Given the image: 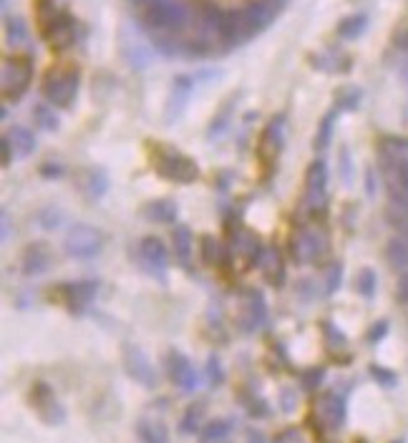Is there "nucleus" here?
<instances>
[{
  "instance_id": "obj_23",
  "label": "nucleus",
  "mask_w": 408,
  "mask_h": 443,
  "mask_svg": "<svg viewBox=\"0 0 408 443\" xmlns=\"http://www.w3.org/2000/svg\"><path fill=\"white\" fill-rule=\"evenodd\" d=\"M136 433L144 443H169L167 426L156 418H141L136 423Z\"/></svg>"
},
{
  "instance_id": "obj_12",
  "label": "nucleus",
  "mask_w": 408,
  "mask_h": 443,
  "mask_svg": "<svg viewBox=\"0 0 408 443\" xmlns=\"http://www.w3.org/2000/svg\"><path fill=\"white\" fill-rule=\"evenodd\" d=\"M167 368H169V378L177 383L179 391L185 393H194L199 388V373L194 370V365L190 362V358L179 350H169L167 355Z\"/></svg>"
},
{
  "instance_id": "obj_37",
  "label": "nucleus",
  "mask_w": 408,
  "mask_h": 443,
  "mask_svg": "<svg viewBox=\"0 0 408 443\" xmlns=\"http://www.w3.org/2000/svg\"><path fill=\"white\" fill-rule=\"evenodd\" d=\"M33 116H35V121H38L40 129H46V131H58V116L53 114V109L48 104L35 106Z\"/></svg>"
},
{
  "instance_id": "obj_43",
  "label": "nucleus",
  "mask_w": 408,
  "mask_h": 443,
  "mask_svg": "<svg viewBox=\"0 0 408 443\" xmlns=\"http://www.w3.org/2000/svg\"><path fill=\"white\" fill-rule=\"evenodd\" d=\"M322 375H325V370H322V368H317V370H308V373L303 375L305 388H308V391H315V388L320 386Z\"/></svg>"
},
{
  "instance_id": "obj_13",
  "label": "nucleus",
  "mask_w": 408,
  "mask_h": 443,
  "mask_svg": "<svg viewBox=\"0 0 408 443\" xmlns=\"http://www.w3.org/2000/svg\"><path fill=\"white\" fill-rule=\"evenodd\" d=\"M325 252V242H322V235L317 230H310L305 227L295 235L293 240V257L298 259L300 265H310L315 259H320V254Z\"/></svg>"
},
{
  "instance_id": "obj_42",
  "label": "nucleus",
  "mask_w": 408,
  "mask_h": 443,
  "mask_svg": "<svg viewBox=\"0 0 408 443\" xmlns=\"http://www.w3.org/2000/svg\"><path fill=\"white\" fill-rule=\"evenodd\" d=\"M385 333H388V322H385V320L375 322L373 328L368 330V343H371V345H375V343H380V340L385 338Z\"/></svg>"
},
{
  "instance_id": "obj_29",
  "label": "nucleus",
  "mask_w": 408,
  "mask_h": 443,
  "mask_svg": "<svg viewBox=\"0 0 408 443\" xmlns=\"http://www.w3.org/2000/svg\"><path fill=\"white\" fill-rule=\"evenodd\" d=\"M224 247L222 242L214 240L212 235L202 237V259H204V265H219V262H224Z\"/></svg>"
},
{
  "instance_id": "obj_40",
  "label": "nucleus",
  "mask_w": 408,
  "mask_h": 443,
  "mask_svg": "<svg viewBox=\"0 0 408 443\" xmlns=\"http://www.w3.org/2000/svg\"><path fill=\"white\" fill-rule=\"evenodd\" d=\"M207 375H209V380H212V386H222L224 383V370L214 355L207 360Z\"/></svg>"
},
{
  "instance_id": "obj_36",
  "label": "nucleus",
  "mask_w": 408,
  "mask_h": 443,
  "mask_svg": "<svg viewBox=\"0 0 408 443\" xmlns=\"http://www.w3.org/2000/svg\"><path fill=\"white\" fill-rule=\"evenodd\" d=\"M86 187L91 196H101L109 189V179H106V174L101 172V169H91V172L86 174Z\"/></svg>"
},
{
  "instance_id": "obj_27",
  "label": "nucleus",
  "mask_w": 408,
  "mask_h": 443,
  "mask_svg": "<svg viewBox=\"0 0 408 443\" xmlns=\"http://www.w3.org/2000/svg\"><path fill=\"white\" fill-rule=\"evenodd\" d=\"M368 28V18L366 16H348V18H343L340 20V25H338V35L343 40H356L358 35H363V30Z\"/></svg>"
},
{
  "instance_id": "obj_17",
  "label": "nucleus",
  "mask_w": 408,
  "mask_h": 443,
  "mask_svg": "<svg viewBox=\"0 0 408 443\" xmlns=\"http://www.w3.org/2000/svg\"><path fill=\"white\" fill-rule=\"evenodd\" d=\"M43 38L48 40V46L56 48V51H64V48L74 46L76 40V18H71L69 13H58V18L53 20V25L46 30Z\"/></svg>"
},
{
  "instance_id": "obj_24",
  "label": "nucleus",
  "mask_w": 408,
  "mask_h": 443,
  "mask_svg": "<svg viewBox=\"0 0 408 443\" xmlns=\"http://www.w3.org/2000/svg\"><path fill=\"white\" fill-rule=\"evenodd\" d=\"M385 257H388L393 270L408 272V240L406 237H401V235L393 237V240L388 242V247H385Z\"/></svg>"
},
{
  "instance_id": "obj_48",
  "label": "nucleus",
  "mask_w": 408,
  "mask_h": 443,
  "mask_svg": "<svg viewBox=\"0 0 408 443\" xmlns=\"http://www.w3.org/2000/svg\"><path fill=\"white\" fill-rule=\"evenodd\" d=\"M11 161H13V144L6 136L3 138V167H11Z\"/></svg>"
},
{
  "instance_id": "obj_1",
  "label": "nucleus",
  "mask_w": 408,
  "mask_h": 443,
  "mask_svg": "<svg viewBox=\"0 0 408 443\" xmlns=\"http://www.w3.org/2000/svg\"><path fill=\"white\" fill-rule=\"evenodd\" d=\"M277 11H280V0H257L240 11L222 13V43L240 46L252 35L262 33L275 20Z\"/></svg>"
},
{
  "instance_id": "obj_22",
  "label": "nucleus",
  "mask_w": 408,
  "mask_h": 443,
  "mask_svg": "<svg viewBox=\"0 0 408 443\" xmlns=\"http://www.w3.org/2000/svg\"><path fill=\"white\" fill-rule=\"evenodd\" d=\"M317 415L322 418V423L328 428H340L345 423V401L335 393L325 396L317 406Z\"/></svg>"
},
{
  "instance_id": "obj_41",
  "label": "nucleus",
  "mask_w": 408,
  "mask_h": 443,
  "mask_svg": "<svg viewBox=\"0 0 408 443\" xmlns=\"http://www.w3.org/2000/svg\"><path fill=\"white\" fill-rule=\"evenodd\" d=\"M280 408L285 410V413H293L295 408H298V393L295 391H290V388H285V391H282V396H280Z\"/></svg>"
},
{
  "instance_id": "obj_15",
  "label": "nucleus",
  "mask_w": 408,
  "mask_h": 443,
  "mask_svg": "<svg viewBox=\"0 0 408 443\" xmlns=\"http://www.w3.org/2000/svg\"><path fill=\"white\" fill-rule=\"evenodd\" d=\"M192 91H194V76H177V78H174L172 93H169V104H167V109H164L167 124H174V121L182 116V111L187 109V101H190Z\"/></svg>"
},
{
  "instance_id": "obj_25",
  "label": "nucleus",
  "mask_w": 408,
  "mask_h": 443,
  "mask_svg": "<svg viewBox=\"0 0 408 443\" xmlns=\"http://www.w3.org/2000/svg\"><path fill=\"white\" fill-rule=\"evenodd\" d=\"M232 428H235V423H232L230 418H217V420H209L207 426L199 431V441L202 443H219L224 441V438L230 436Z\"/></svg>"
},
{
  "instance_id": "obj_53",
  "label": "nucleus",
  "mask_w": 408,
  "mask_h": 443,
  "mask_svg": "<svg viewBox=\"0 0 408 443\" xmlns=\"http://www.w3.org/2000/svg\"><path fill=\"white\" fill-rule=\"evenodd\" d=\"M396 443H406V441H396Z\"/></svg>"
},
{
  "instance_id": "obj_35",
  "label": "nucleus",
  "mask_w": 408,
  "mask_h": 443,
  "mask_svg": "<svg viewBox=\"0 0 408 443\" xmlns=\"http://www.w3.org/2000/svg\"><path fill=\"white\" fill-rule=\"evenodd\" d=\"M333 124H335V111H330V114H325V119L320 121V129H317V136H315L317 151L328 149L330 136H333Z\"/></svg>"
},
{
  "instance_id": "obj_9",
  "label": "nucleus",
  "mask_w": 408,
  "mask_h": 443,
  "mask_svg": "<svg viewBox=\"0 0 408 443\" xmlns=\"http://www.w3.org/2000/svg\"><path fill=\"white\" fill-rule=\"evenodd\" d=\"M325 199H328V167L322 159H317L305 174V207L310 212H320L325 209Z\"/></svg>"
},
{
  "instance_id": "obj_44",
  "label": "nucleus",
  "mask_w": 408,
  "mask_h": 443,
  "mask_svg": "<svg viewBox=\"0 0 408 443\" xmlns=\"http://www.w3.org/2000/svg\"><path fill=\"white\" fill-rule=\"evenodd\" d=\"M396 297H398V302H403V305H408V272H401V277H398V285H396Z\"/></svg>"
},
{
  "instance_id": "obj_19",
  "label": "nucleus",
  "mask_w": 408,
  "mask_h": 443,
  "mask_svg": "<svg viewBox=\"0 0 408 443\" xmlns=\"http://www.w3.org/2000/svg\"><path fill=\"white\" fill-rule=\"evenodd\" d=\"M282 146H285V119L277 116L264 126L262 136H260V151H262L264 159H275L282 151Z\"/></svg>"
},
{
  "instance_id": "obj_10",
  "label": "nucleus",
  "mask_w": 408,
  "mask_h": 443,
  "mask_svg": "<svg viewBox=\"0 0 408 443\" xmlns=\"http://www.w3.org/2000/svg\"><path fill=\"white\" fill-rule=\"evenodd\" d=\"M124 368H127L129 378L136 380L139 386L156 388V380H159L156 378V370H154V365H151L149 355L139 345H132V343L124 345Z\"/></svg>"
},
{
  "instance_id": "obj_20",
  "label": "nucleus",
  "mask_w": 408,
  "mask_h": 443,
  "mask_svg": "<svg viewBox=\"0 0 408 443\" xmlns=\"http://www.w3.org/2000/svg\"><path fill=\"white\" fill-rule=\"evenodd\" d=\"M177 201L172 199H151L141 207V217L146 222H156V225H174L177 222Z\"/></svg>"
},
{
  "instance_id": "obj_14",
  "label": "nucleus",
  "mask_w": 408,
  "mask_h": 443,
  "mask_svg": "<svg viewBox=\"0 0 408 443\" xmlns=\"http://www.w3.org/2000/svg\"><path fill=\"white\" fill-rule=\"evenodd\" d=\"M53 265V252L48 244L43 242H33L23 249L21 254V270H23L25 277H38L43 272H48V267Z\"/></svg>"
},
{
  "instance_id": "obj_6",
  "label": "nucleus",
  "mask_w": 408,
  "mask_h": 443,
  "mask_svg": "<svg viewBox=\"0 0 408 443\" xmlns=\"http://www.w3.org/2000/svg\"><path fill=\"white\" fill-rule=\"evenodd\" d=\"M385 187L391 196V207L408 212V156L403 151L385 156Z\"/></svg>"
},
{
  "instance_id": "obj_3",
  "label": "nucleus",
  "mask_w": 408,
  "mask_h": 443,
  "mask_svg": "<svg viewBox=\"0 0 408 443\" xmlns=\"http://www.w3.org/2000/svg\"><path fill=\"white\" fill-rule=\"evenodd\" d=\"M78 93V71L74 66H56L46 73L43 81V96L51 106L71 109Z\"/></svg>"
},
{
  "instance_id": "obj_31",
  "label": "nucleus",
  "mask_w": 408,
  "mask_h": 443,
  "mask_svg": "<svg viewBox=\"0 0 408 443\" xmlns=\"http://www.w3.org/2000/svg\"><path fill=\"white\" fill-rule=\"evenodd\" d=\"M202 415H204V403H192L190 408L182 415V423H179V431L182 433H197L202 426Z\"/></svg>"
},
{
  "instance_id": "obj_4",
  "label": "nucleus",
  "mask_w": 408,
  "mask_h": 443,
  "mask_svg": "<svg viewBox=\"0 0 408 443\" xmlns=\"http://www.w3.org/2000/svg\"><path fill=\"white\" fill-rule=\"evenodd\" d=\"M154 169L159 177L169 179V182H177V184H192V182L199 179V167H197V161L185 154H179V151H172V149L156 151Z\"/></svg>"
},
{
  "instance_id": "obj_45",
  "label": "nucleus",
  "mask_w": 408,
  "mask_h": 443,
  "mask_svg": "<svg viewBox=\"0 0 408 443\" xmlns=\"http://www.w3.org/2000/svg\"><path fill=\"white\" fill-rule=\"evenodd\" d=\"M340 169H343L345 187H351L353 184V174H351V156H348V149L340 151Z\"/></svg>"
},
{
  "instance_id": "obj_16",
  "label": "nucleus",
  "mask_w": 408,
  "mask_h": 443,
  "mask_svg": "<svg viewBox=\"0 0 408 443\" xmlns=\"http://www.w3.org/2000/svg\"><path fill=\"white\" fill-rule=\"evenodd\" d=\"M242 328L247 333H257L264 328L267 322V305H264V297L260 290H250L247 297H245V307H242Z\"/></svg>"
},
{
  "instance_id": "obj_18",
  "label": "nucleus",
  "mask_w": 408,
  "mask_h": 443,
  "mask_svg": "<svg viewBox=\"0 0 408 443\" xmlns=\"http://www.w3.org/2000/svg\"><path fill=\"white\" fill-rule=\"evenodd\" d=\"M66 293V302L74 312H83L88 305H91L93 300H96L98 293V282L96 280H78V282H71L64 288Z\"/></svg>"
},
{
  "instance_id": "obj_51",
  "label": "nucleus",
  "mask_w": 408,
  "mask_h": 443,
  "mask_svg": "<svg viewBox=\"0 0 408 443\" xmlns=\"http://www.w3.org/2000/svg\"><path fill=\"white\" fill-rule=\"evenodd\" d=\"M250 443H264V441H262V436H252L250 438Z\"/></svg>"
},
{
  "instance_id": "obj_2",
  "label": "nucleus",
  "mask_w": 408,
  "mask_h": 443,
  "mask_svg": "<svg viewBox=\"0 0 408 443\" xmlns=\"http://www.w3.org/2000/svg\"><path fill=\"white\" fill-rule=\"evenodd\" d=\"M144 20L159 35H179L190 28L192 13L182 0H151L144 11Z\"/></svg>"
},
{
  "instance_id": "obj_33",
  "label": "nucleus",
  "mask_w": 408,
  "mask_h": 443,
  "mask_svg": "<svg viewBox=\"0 0 408 443\" xmlns=\"http://www.w3.org/2000/svg\"><path fill=\"white\" fill-rule=\"evenodd\" d=\"M375 288H378V277H375V272L371 270V267H363L361 272H358V280H356V290L363 295V297H373L375 295Z\"/></svg>"
},
{
  "instance_id": "obj_34",
  "label": "nucleus",
  "mask_w": 408,
  "mask_h": 443,
  "mask_svg": "<svg viewBox=\"0 0 408 443\" xmlns=\"http://www.w3.org/2000/svg\"><path fill=\"white\" fill-rule=\"evenodd\" d=\"M361 88H356V86H345V88H340L338 93H335V101H338V109H343V111H353V109H358L361 106Z\"/></svg>"
},
{
  "instance_id": "obj_7",
  "label": "nucleus",
  "mask_w": 408,
  "mask_h": 443,
  "mask_svg": "<svg viewBox=\"0 0 408 443\" xmlns=\"http://www.w3.org/2000/svg\"><path fill=\"white\" fill-rule=\"evenodd\" d=\"M104 247V237L96 227H88V225H74L66 235L64 242V249L69 257L74 259H91L96 257Z\"/></svg>"
},
{
  "instance_id": "obj_49",
  "label": "nucleus",
  "mask_w": 408,
  "mask_h": 443,
  "mask_svg": "<svg viewBox=\"0 0 408 443\" xmlns=\"http://www.w3.org/2000/svg\"><path fill=\"white\" fill-rule=\"evenodd\" d=\"M366 189H368V196H375V174H373V169L366 172Z\"/></svg>"
},
{
  "instance_id": "obj_11",
  "label": "nucleus",
  "mask_w": 408,
  "mask_h": 443,
  "mask_svg": "<svg viewBox=\"0 0 408 443\" xmlns=\"http://www.w3.org/2000/svg\"><path fill=\"white\" fill-rule=\"evenodd\" d=\"M139 259H141V267H144L149 275L159 277L161 282L167 280L169 254L159 237H144V240L139 242Z\"/></svg>"
},
{
  "instance_id": "obj_28",
  "label": "nucleus",
  "mask_w": 408,
  "mask_h": 443,
  "mask_svg": "<svg viewBox=\"0 0 408 443\" xmlns=\"http://www.w3.org/2000/svg\"><path fill=\"white\" fill-rule=\"evenodd\" d=\"M172 242H174V254H177L182 262H187V259H190V252H192V242H194V240H192L190 227H185V225L174 227Z\"/></svg>"
},
{
  "instance_id": "obj_50",
  "label": "nucleus",
  "mask_w": 408,
  "mask_h": 443,
  "mask_svg": "<svg viewBox=\"0 0 408 443\" xmlns=\"http://www.w3.org/2000/svg\"><path fill=\"white\" fill-rule=\"evenodd\" d=\"M40 174H43V177H61L64 167H51V164H46V167L40 169Z\"/></svg>"
},
{
  "instance_id": "obj_30",
  "label": "nucleus",
  "mask_w": 408,
  "mask_h": 443,
  "mask_svg": "<svg viewBox=\"0 0 408 443\" xmlns=\"http://www.w3.org/2000/svg\"><path fill=\"white\" fill-rule=\"evenodd\" d=\"M6 38L11 46H23L28 40V28H25V20L18 16L6 18Z\"/></svg>"
},
{
  "instance_id": "obj_21",
  "label": "nucleus",
  "mask_w": 408,
  "mask_h": 443,
  "mask_svg": "<svg viewBox=\"0 0 408 443\" xmlns=\"http://www.w3.org/2000/svg\"><path fill=\"white\" fill-rule=\"evenodd\" d=\"M121 53H124V58L129 61V66H134V69H146V66L151 64V51L146 48L144 40L139 38H129L127 33L121 35Z\"/></svg>"
},
{
  "instance_id": "obj_52",
  "label": "nucleus",
  "mask_w": 408,
  "mask_h": 443,
  "mask_svg": "<svg viewBox=\"0 0 408 443\" xmlns=\"http://www.w3.org/2000/svg\"><path fill=\"white\" fill-rule=\"evenodd\" d=\"M134 3H144V0H134ZM149 3H151V0H149Z\"/></svg>"
},
{
  "instance_id": "obj_47",
  "label": "nucleus",
  "mask_w": 408,
  "mask_h": 443,
  "mask_svg": "<svg viewBox=\"0 0 408 443\" xmlns=\"http://www.w3.org/2000/svg\"><path fill=\"white\" fill-rule=\"evenodd\" d=\"M0 219H3V242H11V214H8V209H3Z\"/></svg>"
},
{
  "instance_id": "obj_32",
  "label": "nucleus",
  "mask_w": 408,
  "mask_h": 443,
  "mask_svg": "<svg viewBox=\"0 0 408 443\" xmlns=\"http://www.w3.org/2000/svg\"><path fill=\"white\" fill-rule=\"evenodd\" d=\"M58 8L53 6V0H38V6H35V18H38V28L40 35H46V30L53 25V20L58 18Z\"/></svg>"
},
{
  "instance_id": "obj_8",
  "label": "nucleus",
  "mask_w": 408,
  "mask_h": 443,
  "mask_svg": "<svg viewBox=\"0 0 408 443\" xmlns=\"http://www.w3.org/2000/svg\"><path fill=\"white\" fill-rule=\"evenodd\" d=\"M30 406H33V410L38 413V418L43 420V423H48V426H61L66 420L64 406L58 403L53 388L48 386V383H43V380H38V383L30 388Z\"/></svg>"
},
{
  "instance_id": "obj_46",
  "label": "nucleus",
  "mask_w": 408,
  "mask_h": 443,
  "mask_svg": "<svg viewBox=\"0 0 408 443\" xmlns=\"http://www.w3.org/2000/svg\"><path fill=\"white\" fill-rule=\"evenodd\" d=\"M40 227H43V230H56V227H61V222H58V212L46 209V212L40 214Z\"/></svg>"
},
{
  "instance_id": "obj_38",
  "label": "nucleus",
  "mask_w": 408,
  "mask_h": 443,
  "mask_svg": "<svg viewBox=\"0 0 408 443\" xmlns=\"http://www.w3.org/2000/svg\"><path fill=\"white\" fill-rule=\"evenodd\" d=\"M340 280H343V265L340 262H333L328 267V282H325V293L333 295L340 290Z\"/></svg>"
},
{
  "instance_id": "obj_5",
  "label": "nucleus",
  "mask_w": 408,
  "mask_h": 443,
  "mask_svg": "<svg viewBox=\"0 0 408 443\" xmlns=\"http://www.w3.org/2000/svg\"><path fill=\"white\" fill-rule=\"evenodd\" d=\"M30 81H33V64L30 58H6L3 71H0V88L6 101H18L28 91Z\"/></svg>"
},
{
  "instance_id": "obj_39",
  "label": "nucleus",
  "mask_w": 408,
  "mask_h": 443,
  "mask_svg": "<svg viewBox=\"0 0 408 443\" xmlns=\"http://www.w3.org/2000/svg\"><path fill=\"white\" fill-rule=\"evenodd\" d=\"M371 375H373L375 380H378L383 388H393L398 383V375L393 373V370H385L380 368V365H371Z\"/></svg>"
},
{
  "instance_id": "obj_26",
  "label": "nucleus",
  "mask_w": 408,
  "mask_h": 443,
  "mask_svg": "<svg viewBox=\"0 0 408 443\" xmlns=\"http://www.w3.org/2000/svg\"><path fill=\"white\" fill-rule=\"evenodd\" d=\"M8 141L13 144V149L21 156H30L35 151V136L33 131H28L25 126H13L8 131Z\"/></svg>"
}]
</instances>
